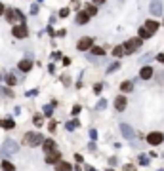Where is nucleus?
Returning <instances> with one entry per match:
<instances>
[{
    "label": "nucleus",
    "instance_id": "f257e3e1",
    "mask_svg": "<svg viewBox=\"0 0 164 171\" xmlns=\"http://www.w3.org/2000/svg\"><path fill=\"white\" fill-rule=\"evenodd\" d=\"M42 142H44L42 133L29 131V133H25V135H23V145H27V146H38V145H42Z\"/></svg>",
    "mask_w": 164,
    "mask_h": 171
},
{
    "label": "nucleus",
    "instance_id": "f03ea898",
    "mask_svg": "<svg viewBox=\"0 0 164 171\" xmlns=\"http://www.w3.org/2000/svg\"><path fill=\"white\" fill-rule=\"evenodd\" d=\"M139 46H141V38H132V40H128L122 48H124V53H134Z\"/></svg>",
    "mask_w": 164,
    "mask_h": 171
},
{
    "label": "nucleus",
    "instance_id": "7ed1b4c3",
    "mask_svg": "<svg viewBox=\"0 0 164 171\" xmlns=\"http://www.w3.org/2000/svg\"><path fill=\"white\" fill-rule=\"evenodd\" d=\"M11 34H14L15 38H27V36H29L27 25H25V23H21V25H15L14 28H11Z\"/></svg>",
    "mask_w": 164,
    "mask_h": 171
},
{
    "label": "nucleus",
    "instance_id": "20e7f679",
    "mask_svg": "<svg viewBox=\"0 0 164 171\" xmlns=\"http://www.w3.org/2000/svg\"><path fill=\"white\" fill-rule=\"evenodd\" d=\"M147 141L151 142V145H160V142L164 141V135L162 133H158V131H153V133H149V135H147Z\"/></svg>",
    "mask_w": 164,
    "mask_h": 171
},
{
    "label": "nucleus",
    "instance_id": "39448f33",
    "mask_svg": "<svg viewBox=\"0 0 164 171\" xmlns=\"http://www.w3.org/2000/svg\"><path fill=\"white\" fill-rule=\"evenodd\" d=\"M92 44H94V40H92L90 36H84L82 40H78L77 48H78L80 51H86V50H90V48H92Z\"/></svg>",
    "mask_w": 164,
    "mask_h": 171
},
{
    "label": "nucleus",
    "instance_id": "423d86ee",
    "mask_svg": "<svg viewBox=\"0 0 164 171\" xmlns=\"http://www.w3.org/2000/svg\"><path fill=\"white\" fill-rule=\"evenodd\" d=\"M59 158H61V154H59L57 150H54V152H48V156H46V164H57V162H61Z\"/></svg>",
    "mask_w": 164,
    "mask_h": 171
},
{
    "label": "nucleus",
    "instance_id": "0eeeda50",
    "mask_svg": "<svg viewBox=\"0 0 164 171\" xmlns=\"http://www.w3.org/2000/svg\"><path fill=\"white\" fill-rule=\"evenodd\" d=\"M17 150V145H15L14 141H6L2 146V154H10V152H15Z\"/></svg>",
    "mask_w": 164,
    "mask_h": 171
},
{
    "label": "nucleus",
    "instance_id": "6e6552de",
    "mask_svg": "<svg viewBox=\"0 0 164 171\" xmlns=\"http://www.w3.org/2000/svg\"><path fill=\"white\" fill-rule=\"evenodd\" d=\"M42 146H44V152H54V150H57L55 148V141L54 139H44V142H42Z\"/></svg>",
    "mask_w": 164,
    "mask_h": 171
},
{
    "label": "nucleus",
    "instance_id": "1a4fd4ad",
    "mask_svg": "<svg viewBox=\"0 0 164 171\" xmlns=\"http://www.w3.org/2000/svg\"><path fill=\"white\" fill-rule=\"evenodd\" d=\"M55 171H73V165L69 162H57L55 164Z\"/></svg>",
    "mask_w": 164,
    "mask_h": 171
},
{
    "label": "nucleus",
    "instance_id": "9d476101",
    "mask_svg": "<svg viewBox=\"0 0 164 171\" xmlns=\"http://www.w3.org/2000/svg\"><path fill=\"white\" fill-rule=\"evenodd\" d=\"M19 71H23V72H29L31 71V67H33V63H31L29 59H23V61H19Z\"/></svg>",
    "mask_w": 164,
    "mask_h": 171
},
{
    "label": "nucleus",
    "instance_id": "9b49d317",
    "mask_svg": "<svg viewBox=\"0 0 164 171\" xmlns=\"http://www.w3.org/2000/svg\"><path fill=\"white\" fill-rule=\"evenodd\" d=\"M115 108H117V110H124V108H126V97H117V101H115Z\"/></svg>",
    "mask_w": 164,
    "mask_h": 171
},
{
    "label": "nucleus",
    "instance_id": "f8f14e48",
    "mask_svg": "<svg viewBox=\"0 0 164 171\" xmlns=\"http://www.w3.org/2000/svg\"><path fill=\"white\" fill-rule=\"evenodd\" d=\"M139 76H141L143 80H149L151 76H153V68H151V67H143L141 72H139Z\"/></svg>",
    "mask_w": 164,
    "mask_h": 171
},
{
    "label": "nucleus",
    "instance_id": "ddd939ff",
    "mask_svg": "<svg viewBox=\"0 0 164 171\" xmlns=\"http://www.w3.org/2000/svg\"><path fill=\"white\" fill-rule=\"evenodd\" d=\"M145 28H147L149 32H155V31L158 28V23H157V21H151V19H149V21L145 23Z\"/></svg>",
    "mask_w": 164,
    "mask_h": 171
},
{
    "label": "nucleus",
    "instance_id": "4468645a",
    "mask_svg": "<svg viewBox=\"0 0 164 171\" xmlns=\"http://www.w3.org/2000/svg\"><path fill=\"white\" fill-rule=\"evenodd\" d=\"M88 19H90V15H88L86 11H80V14H78V17H77V21L80 23V25H84V23H88Z\"/></svg>",
    "mask_w": 164,
    "mask_h": 171
},
{
    "label": "nucleus",
    "instance_id": "2eb2a0df",
    "mask_svg": "<svg viewBox=\"0 0 164 171\" xmlns=\"http://www.w3.org/2000/svg\"><path fill=\"white\" fill-rule=\"evenodd\" d=\"M0 125H2L4 129H14V128H15L14 120H10V118H8V120H2V124H0Z\"/></svg>",
    "mask_w": 164,
    "mask_h": 171
},
{
    "label": "nucleus",
    "instance_id": "dca6fc26",
    "mask_svg": "<svg viewBox=\"0 0 164 171\" xmlns=\"http://www.w3.org/2000/svg\"><path fill=\"white\" fill-rule=\"evenodd\" d=\"M120 89H122V91H132V89H134V84H132V82H122Z\"/></svg>",
    "mask_w": 164,
    "mask_h": 171
},
{
    "label": "nucleus",
    "instance_id": "f3484780",
    "mask_svg": "<svg viewBox=\"0 0 164 171\" xmlns=\"http://www.w3.org/2000/svg\"><path fill=\"white\" fill-rule=\"evenodd\" d=\"M2 171H15V167H14V164H10V162L4 160L2 162Z\"/></svg>",
    "mask_w": 164,
    "mask_h": 171
},
{
    "label": "nucleus",
    "instance_id": "a211bd4d",
    "mask_svg": "<svg viewBox=\"0 0 164 171\" xmlns=\"http://www.w3.org/2000/svg\"><path fill=\"white\" fill-rule=\"evenodd\" d=\"M6 84H8V86H15V84H17L15 76H14V74H6Z\"/></svg>",
    "mask_w": 164,
    "mask_h": 171
},
{
    "label": "nucleus",
    "instance_id": "6ab92c4d",
    "mask_svg": "<svg viewBox=\"0 0 164 171\" xmlns=\"http://www.w3.org/2000/svg\"><path fill=\"white\" fill-rule=\"evenodd\" d=\"M139 36H141V40H145V38H151V32L147 31L145 27H143V28H139Z\"/></svg>",
    "mask_w": 164,
    "mask_h": 171
},
{
    "label": "nucleus",
    "instance_id": "aec40b11",
    "mask_svg": "<svg viewBox=\"0 0 164 171\" xmlns=\"http://www.w3.org/2000/svg\"><path fill=\"white\" fill-rule=\"evenodd\" d=\"M113 53L117 55V57H120V55H124V48H122V46H117V48H115V51H113Z\"/></svg>",
    "mask_w": 164,
    "mask_h": 171
},
{
    "label": "nucleus",
    "instance_id": "412c9836",
    "mask_svg": "<svg viewBox=\"0 0 164 171\" xmlns=\"http://www.w3.org/2000/svg\"><path fill=\"white\" fill-rule=\"evenodd\" d=\"M92 53H95V55H103V53H105V51H103V48L95 46V48H92Z\"/></svg>",
    "mask_w": 164,
    "mask_h": 171
},
{
    "label": "nucleus",
    "instance_id": "4be33fe9",
    "mask_svg": "<svg viewBox=\"0 0 164 171\" xmlns=\"http://www.w3.org/2000/svg\"><path fill=\"white\" fill-rule=\"evenodd\" d=\"M0 93H2V95H6V97H14V93H11L10 89H6V88H0Z\"/></svg>",
    "mask_w": 164,
    "mask_h": 171
},
{
    "label": "nucleus",
    "instance_id": "5701e85b",
    "mask_svg": "<svg viewBox=\"0 0 164 171\" xmlns=\"http://www.w3.org/2000/svg\"><path fill=\"white\" fill-rule=\"evenodd\" d=\"M86 14H88V15H95V14H97V10H95L94 6H88V8H86Z\"/></svg>",
    "mask_w": 164,
    "mask_h": 171
},
{
    "label": "nucleus",
    "instance_id": "b1692460",
    "mask_svg": "<svg viewBox=\"0 0 164 171\" xmlns=\"http://www.w3.org/2000/svg\"><path fill=\"white\" fill-rule=\"evenodd\" d=\"M67 128L69 129H74V128H78V122L74 120V122H69V124H67Z\"/></svg>",
    "mask_w": 164,
    "mask_h": 171
},
{
    "label": "nucleus",
    "instance_id": "393cba45",
    "mask_svg": "<svg viewBox=\"0 0 164 171\" xmlns=\"http://www.w3.org/2000/svg\"><path fill=\"white\" fill-rule=\"evenodd\" d=\"M59 15H61V17H67V15H69V10H67V8H63V10L59 11Z\"/></svg>",
    "mask_w": 164,
    "mask_h": 171
},
{
    "label": "nucleus",
    "instance_id": "a878e982",
    "mask_svg": "<svg viewBox=\"0 0 164 171\" xmlns=\"http://www.w3.org/2000/svg\"><path fill=\"white\" fill-rule=\"evenodd\" d=\"M55 125H57V124L52 120V122H50V125H48V129H50V131H55Z\"/></svg>",
    "mask_w": 164,
    "mask_h": 171
},
{
    "label": "nucleus",
    "instance_id": "bb28decb",
    "mask_svg": "<svg viewBox=\"0 0 164 171\" xmlns=\"http://www.w3.org/2000/svg\"><path fill=\"white\" fill-rule=\"evenodd\" d=\"M34 124L40 125V124H42V116H34Z\"/></svg>",
    "mask_w": 164,
    "mask_h": 171
},
{
    "label": "nucleus",
    "instance_id": "cd10ccee",
    "mask_svg": "<svg viewBox=\"0 0 164 171\" xmlns=\"http://www.w3.org/2000/svg\"><path fill=\"white\" fill-rule=\"evenodd\" d=\"M44 110H46V112H44V114H46V116H52V108H50V107H46V108H44Z\"/></svg>",
    "mask_w": 164,
    "mask_h": 171
},
{
    "label": "nucleus",
    "instance_id": "c85d7f7f",
    "mask_svg": "<svg viewBox=\"0 0 164 171\" xmlns=\"http://www.w3.org/2000/svg\"><path fill=\"white\" fill-rule=\"evenodd\" d=\"M78 112H80V107H78V105H77V107H73V114H78Z\"/></svg>",
    "mask_w": 164,
    "mask_h": 171
},
{
    "label": "nucleus",
    "instance_id": "c756f323",
    "mask_svg": "<svg viewBox=\"0 0 164 171\" xmlns=\"http://www.w3.org/2000/svg\"><path fill=\"white\" fill-rule=\"evenodd\" d=\"M4 11H6V8H4V4H2V2H0V15H2V14H4Z\"/></svg>",
    "mask_w": 164,
    "mask_h": 171
},
{
    "label": "nucleus",
    "instance_id": "7c9ffc66",
    "mask_svg": "<svg viewBox=\"0 0 164 171\" xmlns=\"http://www.w3.org/2000/svg\"><path fill=\"white\" fill-rule=\"evenodd\" d=\"M158 61H160V63H164V53H160V55H158Z\"/></svg>",
    "mask_w": 164,
    "mask_h": 171
},
{
    "label": "nucleus",
    "instance_id": "2f4dec72",
    "mask_svg": "<svg viewBox=\"0 0 164 171\" xmlns=\"http://www.w3.org/2000/svg\"><path fill=\"white\" fill-rule=\"evenodd\" d=\"M103 2H105V0H95V4H103Z\"/></svg>",
    "mask_w": 164,
    "mask_h": 171
}]
</instances>
